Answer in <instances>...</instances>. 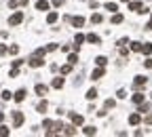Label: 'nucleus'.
<instances>
[{
	"label": "nucleus",
	"mask_w": 152,
	"mask_h": 137,
	"mask_svg": "<svg viewBox=\"0 0 152 137\" xmlns=\"http://www.w3.org/2000/svg\"><path fill=\"white\" fill-rule=\"evenodd\" d=\"M21 21H23V13H19V11H17V13H13L9 17V25H19Z\"/></svg>",
	"instance_id": "obj_1"
},
{
	"label": "nucleus",
	"mask_w": 152,
	"mask_h": 137,
	"mask_svg": "<svg viewBox=\"0 0 152 137\" xmlns=\"http://www.w3.org/2000/svg\"><path fill=\"white\" fill-rule=\"evenodd\" d=\"M28 63H30V68H42V65H45V61H42L40 55H32V59Z\"/></svg>",
	"instance_id": "obj_2"
},
{
	"label": "nucleus",
	"mask_w": 152,
	"mask_h": 137,
	"mask_svg": "<svg viewBox=\"0 0 152 137\" xmlns=\"http://www.w3.org/2000/svg\"><path fill=\"white\" fill-rule=\"evenodd\" d=\"M146 82H148V78H146V76H135L133 86H135V89H142V86L146 84Z\"/></svg>",
	"instance_id": "obj_3"
},
{
	"label": "nucleus",
	"mask_w": 152,
	"mask_h": 137,
	"mask_svg": "<svg viewBox=\"0 0 152 137\" xmlns=\"http://www.w3.org/2000/svg\"><path fill=\"white\" fill-rule=\"evenodd\" d=\"M13 124L15 127H21V124H23V114L21 112H13Z\"/></svg>",
	"instance_id": "obj_4"
},
{
	"label": "nucleus",
	"mask_w": 152,
	"mask_h": 137,
	"mask_svg": "<svg viewBox=\"0 0 152 137\" xmlns=\"http://www.w3.org/2000/svg\"><path fill=\"white\" fill-rule=\"evenodd\" d=\"M142 2H135V0H131L129 2V11H133V13H142Z\"/></svg>",
	"instance_id": "obj_5"
},
{
	"label": "nucleus",
	"mask_w": 152,
	"mask_h": 137,
	"mask_svg": "<svg viewBox=\"0 0 152 137\" xmlns=\"http://www.w3.org/2000/svg\"><path fill=\"white\" fill-rule=\"evenodd\" d=\"M70 118H72V124H74V127H80V124L85 122V118L80 116V114H70Z\"/></svg>",
	"instance_id": "obj_6"
},
{
	"label": "nucleus",
	"mask_w": 152,
	"mask_h": 137,
	"mask_svg": "<svg viewBox=\"0 0 152 137\" xmlns=\"http://www.w3.org/2000/svg\"><path fill=\"white\" fill-rule=\"evenodd\" d=\"M34 91H36L40 97H45V95H47V91H49V86H47V84H36V86H34Z\"/></svg>",
	"instance_id": "obj_7"
},
{
	"label": "nucleus",
	"mask_w": 152,
	"mask_h": 137,
	"mask_svg": "<svg viewBox=\"0 0 152 137\" xmlns=\"http://www.w3.org/2000/svg\"><path fill=\"white\" fill-rule=\"evenodd\" d=\"M87 42H91V45H99L101 38L97 36V34H87Z\"/></svg>",
	"instance_id": "obj_8"
},
{
	"label": "nucleus",
	"mask_w": 152,
	"mask_h": 137,
	"mask_svg": "<svg viewBox=\"0 0 152 137\" xmlns=\"http://www.w3.org/2000/svg\"><path fill=\"white\" fill-rule=\"evenodd\" d=\"M70 21H72L74 27H83V25H85V17H72Z\"/></svg>",
	"instance_id": "obj_9"
},
{
	"label": "nucleus",
	"mask_w": 152,
	"mask_h": 137,
	"mask_svg": "<svg viewBox=\"0 0 152 137\" xmlns=\"http://www.w3.org/2000/svg\"><path fill=\"white\" fill-rule=\"evenodd\" d=\"M139 53L150 55V53H152V42H142V51H139Z\"/></svg>",
	"instance_id": "obj_10"
},
{
	"label": "nucleus",
	"mask_w": 152,
	"mask_h": 137,
	"mask_svg": "<svg viewBox=\"0 0 152 137\" xmlns=\"http://www.w3.org/2000/svg\"><path fill=\"white\" fill-rule=\"evenodd\" d=\"M101 76H104V68H97L93 74H91V80H99Z\"/></svg>",
	"instance_id": "obj_11"
},
{
	"label": "nucleus",
	"mask_w": 152,
	"mask_h": 137,
	"mask_svg": "<svg viewBox=\"0 0 152 137\" xmlns=\"http://www.w3.org/2000/svg\"><path fill=\"white\" fill-rule=\"evenodd\" d=\"M36 9H38V11H49V2H47V0H38V2H36Z\"/></svg>",
	"instance_id": "obj_12"
},
{
	"label": "nucleus",
	"mask_w": 152,
	"mask_h": 137,
	"mask_svg": "<svg viewBox=\"0 0 152 137\" xmlns=\"http://www.w3.org/2000/svg\"><path fill=\"white\" fill-rule=\"evenodd\" d=\"M13 97H15V101H23V99H25V89H19Z\"/></svg>",
	"instance_id": "obj_13"
},
{
	"label": "nucleus",
	"mask_w": 152,
	"mask_h": 137,
	"mask_svg": "<svg viewBox=\"0 0 152 137\" xmlns=\"http://www.w3.org/2000/svg\"><path fill=\"white\" fill-rule=\"evenodd\" d=\"M131 99H133V103H137V106H139V103H142V101L146 99V97H144V93H135Z\"/></svg>",
	"instance_id": "obj_14"
},
{
	"label": "nucleus",
	"mask_w": 152,
	"mask_h": 137,
	"mask_svg": "<svg viewBox=\"0 0 152 137\" xmlns=\"http://www.w3.org/2000/svg\"><path fill=\"white\" fill-rule=\"evenodd\" d=\"M63 84H66V80H63V78H55V80H53V89H61Z\"/></svg>",
	"instance_id": "obj_15"
},
{
	"label": "nucleus",
	"mask_w": 152,
	"mask_h": 137,
	"mask_svg": "<svg viewBox=\"0 0 152 137\" xmlns=\"http://www.w3.org/2000/svg\"><path fill=\"white\" fill-rule=\"evenodd\" d=\"M57 19H59L57 13H49V15H47V23H55Z\"/></svg>",
	"instance_id": "obj_16"
},
{
	"label": "nucleus",
	"mask_w": 152,
	"mask_h": 137,
	"mask_svg": "<svg viewBox=\"0 0 152 137\" xmlns=\"http://www.w3.org/2000/svg\"><path fill=\"white\" fill-rule=\"evenodd\" d=\"M47 108H49V103H47V101H40V103L36 106V110H38L40 114H45V112H47Z\"/></svg>",
	"instance_id": "obj_17"
},
{
	"label": "nucleus",
	"mask_w": 152,
	"mask_h": 137,
	"mask_svg": "<svg viewBox=\"0 0 152 137\" xmlns=\"http://www.w3.org/2000/svg\"><path fill=\"white\" fill-rule=\"evenodd\" d=\"M139 114H131V116H129V124H139Z\"/></svg>",
	"instance_id": "obj_18"
},
{
	"label": "nucleus",
	"mask_w": 152,
	"mask_h": 137,
	"mask_svg": "<svg viewBox=\"0 0 152 137\" xmlns=\"http://www.w3.org/2000/svg\"><path fill=\"white\" fill-rule=\"evenodd\" d=\"M85 40H87V36H85V34H76V36H74V42H76V45H83Z\"/></svg>",
	"instance_id": "obj_19"
},
{
	"label": "nucleus",
	"mask_w": 152,
	"mask_h": 137,
	"mask_svg": "<svg viewBox=\"0 0 152 137\" xmlns=\"http://www.w3.org/2000/svg\"><path fill=\"white\" fill-rule=\"evenodd\" d=\"M101 21H104V17H101L99 13H95L93 17H91V23H95V25H97V23H101Z\"/></svg>",
	"instance_id": "obj_20"
},
{
	"label": "nucleus",
	"mask_w": 152,
	"mask_h": 137,
	"mask_svg": "<svg viewBox=\"0 0 152 137\" xmlns=\"http://www.w3.org/2000/svg\"><path fill=\"white\" fill-rule=\"evenodd\" d=\"M61 133H63V135H76V129H74V127H63Z\"/></svg>",
	"instance_id": "obj_21"
},
{
	"label": "nucleus",
	"mask_w": 152,
	"mask_h": 137,
	"mask_svg": "<svg viewBox=\"0 0 152 137\" xmlns=\"http://www.w3.org/2000/svg\"><path fill=\"white\" fill-rule=\"evenodd\" d=\"M83 133H85V135H95V133H97V129H95V127H85V129H83Z\"/></svg>",
	"instance_id": "obj_22"
},
{
	"label": "nucleus",
	"mask_w": 152,
	"mask_h": 137,
	"mask_svg": "<svg viewBox=\"0 0 152 137\" xmlns=\"http://www.w3.org/2000/svg\"><path fill=\"white\" fill-rule=\"evenodd\" d=\"M95 63H97V65H99V68H106V63H108V59H106V57H97V59H95Z\"/></svg>",
	"instance_id": "obj_23"
},
{
	"label": "nucleus",
	"mask_w": 152,
	"mask_h": 137,
	"mask_svg": "<svg viewBox=\"0 0 152 137\" xmlns=\"http://www.w3.org/2000/svg\"><path fill=\"white\" fill-rule=\"evenodd\" d=\"M112 23H123V15L114 13V15H112Z\"/></svg>",
	"instance_id": "obj_24"
},
{
	"label": "nucleus",
	"mask_w": 152,
	"mask_h": 137,
	"mask_svg": "<svg viewBox=\"0 0 152 137\" xmlns=\"http://www.w3.org/2000/svg\"><path fill=\"white\" fill-rule=\"evenodd\" d=\"M131 51L139 53V51H142V42H131Z\"/></svg>",
	"instance_id": "obj_25"
},
{
	"label": "nucleus",
	"mask_w": 152,
	"mask_h": 137,
	"mask_svg": "<svg viewBox=\"0 0 152 137\" xmlns=\"http://www.w3.org/2000/svg\"><path fill=\"white\" fill-rule=\"evenodd\" d=\"M72 72V63H66V65H61V74H70Z\"/></svg>",
	"instance_id": "obj_26"
},
{
	"label": "nucleus",
	"mask_w": 152,
	"mask_h": 137,
	"mask_svg": "<svg viewBox=\"0 0 152 137\" xmlns=\"http://www.w3.org/2000/svg\"><path fill=\"white\" fill-rule=\"evenodd\" d=\"M95 97H97V91H95V89H89V91H87V99H95Z\"/></svg>",
	"instance_id": "obj_27"
},
{
	"label": "nucleus",
	"mask_w": 152,
	"mask_h": 137,
	"mask_svg": "<svg viewBox=\"0 0 152 137\" xmlns=\"http://www.w3.org/2000/svg\"><path fill=\"white\" fill-rule=\"evenodd\" d=\"M106 9H108V11H112V13H116V11H118L116 2H108V4H106Z\"/></svg>",
	"instance_id": "obj_28"
},
{
	"label": "nucleus",
	"mask_w": 152,
	"mask_h": 137,
	"mask_svg": "<svg viewBox=\"0 0 152 137\" xmlns=\"http://www.w3.org/2000/svg\"><path fill=\"white\" fill-rule=\"evenodd\" d=\"M11 133V131H9V127H4V124H0V135H2V137H7Z\"/></svg>",
	"instance_id": "obj_29"
},
{
	"label": "nucleus",
	"mask_w": 152,
	"mask_h": 137,
	"mask_svg": "<svg viewBox=\"0 0 152 137\" xmlns=\"http://www.w3.org/2000/svg\"><path fill=\"white\" fill-rule=\"evenodd\" d=\"M76 61H78V55H76V53H72V55H70V57H68V63H76Z\"/></svg>",
	"instance_id": "obj_30"
},
{
	"label": "nucleus",
	"mask_w": 152,
	"mask_h": 137,
	"mask_svg": "<svg viewBox=\"0 0 152 137\" xmlns=\"http://www.w3.org/2000/svg\"><path fill=\"white\" fill-rule=\"evenodd\" d=\"M9 53H11V55H17V53H19V47H17V45H11V47H9Z\"/></svg>",
	"instance_id": "obj_31"
},
{
	"label": "nucleus",
	"mask_w": 152,
	"mask_h": 137,
	"mask_svg": "<svg viewBox=\"0 0 152 137\" xmlns=\"http://www.w3.org/2000/svg\"><path fill=\"white\" fill-rule=\"evenodd\" d=\"M148 110H150V103H139V112H148Z\"/></svg>",
	"instance_id": "obj_32"
},
{
	"label": "nucleus",
	"mask_w": 152,
	"mask_h": 137,
	"mask_svg": "<svg viewBox=\"0 0 152 137\" xmlns=\"http://www.w3.org/2000/svg\"><path fill=\"white\" fill-rule=\"evenodd\" d=\"M11 97H13V93H11V91H2V99L4 101H9Z\"/></svg>",
	"instance_id": "obj_33"
},
{
	"label": "nucleus",
	"mask_w": 152,
	"mask_h": 137,
	"mask_svg": "<svg viewBox=\"0 0 152 137\" xmlns=\"http://www.w3.org/2000/svg\"><path fill=\"white\" fill-rule=\"evenodd\" d=\"M104 108H106V110H110V108H114V99H106V103H104Z\"/></svg>",
	"instance_id": "obj_34"
},
{
	"label": "nucleus",
	"mask_w": 152,
	"mask_h": 137,
	"mask_svg": "<svg viewBox=\"0 0 152 137\" xmlns=\"http://www.w3.org/2000/svg\"><path fill=\"white\" fill-rule=\"evenodd\" d=\"M144 68H148V70H152V57H148V59H146V61H144Z\"/></svg>",
	"instance_id": "obj_35"
},
{
	"label": "nucleus",
	"mask_w": 152,
	"mask_h": 137,
	"mask_svg": "<svg viewBox=\"0 0 152 137\" xmlns=\"http://www.w3.org/2000/svg\"><path fill=\"white\" fill-rule=\"evenodd\" d=\"M42 127H45V129H51V127H53V120H45V122H42Z\"/></svg>",
	"instance_id": "obj_36"
},
{
	"label": "nucleus",
	"mask_w": 152,
	"mask_h": 137,
	"mask_svg": "<svg viewBox=\"0 0 152 137\" xmlns=\"http://www.w3.org/2000/svg\"><path fill=\"white\" fill-rule=\"evenodd\" d=\"M7 53H9V49L4 47V45H0V57H2V55H7Z\"/></svg>",
	"instance_id": "obj_37"
},
{
	"label": "nucleus",
	"mask_w": 152,
	"mask_h": 137,
	"mask_svg": "<svg viewBox=\"0 0 152 137\" xmlns=\"http://www.w3.org/2000/svg\"><path fill=\"white\" fill-rule=\"evenodd\" d=\"M116 97H118V99H125V97H127V93H125V91L121 89V91H118V93H116Z\"/></svg>",
	"instance_id": "obj_38"
},
{
	"label": "nucleus",
	"mask_w": 152,
	"mask_h": 137,
	"mask_svg": "<svg viewBox=\"0 0 152 137\" xmlns=\"http://www.w3.org/2000/svg\"><path fill=\"white\" fill-rule=\"evenodd\" d=\"M127 42H129L127 38H121V40H118V47H125V45H127Z\"/></svg>",
	"instance_id": "obj_39"
},
{
	"label": "nucleus",
	"mask_w": 152,
	"mask_h": 137,
	"mask_svg": "<svg viewBox=\"0 0 152 137\" xmlns=\"http://www.w3.org/2000/svg\"><path fill=\"white\" fill-rule=\"evenodd\" d=\"M45 49H47V51H55V49H57V45H47Z\"/></svg>",
	"instance_id": "obj_40"
},
{
	"label": "nucleus",
	"mask_w": 152,
	"mask_h": 137,
	"mask_svg": "<svg viewBox=\"0 0 152 137\" xmlns=\"http://www.w3.org/2000/svg\"><path fill=\"white\" fill-rule=\"evenodd\" d=\"M144 122H146V124H152V114H148V116H146Z\"/></svg>",
	"instance_id": "obj_41"
},
{
	"label": "nucleus",
	"mask_w": 152,
	"mask_h": 137,
	"mask_svg": "<svg viewBox=\"0 0 152 137\" xmlns=\"http://www.w3.org/2000/svg\"><path fill=\"white\" fill-rule=\"evenodd\" d=\"M146 30H152V17H150V21H148V25H146Z\"/></svg>",
	"instance_id": "obj_42"
},
{
	"label": "nucleus",
	"mask_w": 152,
	"mask_h": 137,
	"mask_svg": "<svg viewBox=\"0 0 152 137\" xmlns=\"http://www.w3.org/2000/svg\"><path fill=\"white\" fill-rule=\"evenodd\" d=\"M2 120H4V114H2V112H0V122H2Z\"/></svg>",
	"instance_id": "obj_43"
},
{
	"label": "nucleus",
	"mask_w": 152,
	"mask_h": 137,
	"mask_svg": "<svg viewBox=\"0 0 152 137\" xmlns=\"http://www.w3.org/2000/svg\"><path fill=\"white\" fill-rule=\"evenodd\" d=\"M123 2H131V0H123Z\"/></svg>",
	"instance_id": "obj_44"
}]
</instances>
